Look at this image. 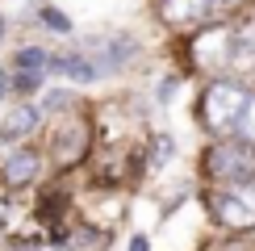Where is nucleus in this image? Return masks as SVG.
Listing matches in <instances>:
<instances>
[{
  "label": "nucleus",
  "instance_id": "nucleus-1",
  "mask_svg": "<svg viewBox=\"0 0 255 251\" xmlns=\"http://www.w3.org/2000/svg\"><path fill=\"white\" fill-rule=\"evenodd\" d=\"M255 92L239 80H214L205 92H201V122H205L209 134H230L239 130V118L247 113Z\"/></svg>",
  "mask_w": 255,
  "mask_h": 251
},
{
  "label": "nucleus",
  "instance_id": "nucleus-2",
  "mask_svg": "<svg viewBox=\"0 0 255 251\" xmlns=\"http://www.w3.org/2000/svg\"><path fill=\"white\" fill-rule=\"evenodd\" d=\"M209 176H214L218 184H251L255 180V146L247 142H218L214 151H209Z\"/></svg>",
  "mask_w": 255,
  "mask_h": 251
},
{
  "label": "nucleus",
  "instance_id": "nucleus-3",
  "mask_svg": "<svg viewBox=\"0 0 255 251\" xmlns=\"http://www.w3.org/2000/svg\"><path fill=\"white\" fill-rule=\"evenodd\" d=\"M214 214L218 222L235 226V230H247L255 226V184H235V188H222V193L214 197Z\"/></svg>",
  "mask_w": 255,
  "mask_h": 251
},
{
  "label": "nucleus",
  "instance_id": "nucleus-4",
  "mask_svg": "<svg viewBox=\"0 0 255 251\" xmlns=\"http://www.w3.org/2000/svg\"><path fill=\"white\" fill-rule=\"evenodd\" d=\"M84 55L101 67V76H109V71H122L126 63L138 55V42L126 38V34H118V38H105V46H88Z\"/></svg>",
  "mask_w": 255,
  "mask_h": 251
},
{
  "label": "nucleus",
  "instance_id": "nucleus-5",
  "mask_svg": "<svg viewBox=\"0 0 255 251\" xmlns=\"http://www.w3.org/2000/svg\"><path fill=\"white\" fill-rule=\"evenodd\" d=\"M218 8V0H159V13L167 25H197Z\"/></svg>",
  "mask_w": 255,
  "mask_h": 251
},
{
  "label": "nucleus",
  "instance_id": "nucleus-6",
  "mask_svg": "<svg viewBox=\"0 0 255 251\" xmlns=\"http://www.w3.org/2000/svg\"><path fill=\"white\" fill-rule=\"evenodd\" d=\"M46 71H55V76L63 80H80V84H92V80H101V67L92 63L84 50H67V55H50V67Z\"/></svg>",
  "mask_w": 255,
  "mask_h": 251
},
{
  "label": "nucleus",
  "instance_id": "nucleus-7",
  "mask_svg": "<svg viewBox=\"0 0 255 251\" xmlns=\"http://www.w3.org/2000/svg\"><path fill=\"white\" fill-rule=\"evenodd\" d=\"M38 167H42V159H38V151H13L8 155V163H4V184L8 188H25V184H34L38 180Z\"/></svg>",
  "mask_w": 255,
  "mask_h": 251
},
{
  "label": "nucleus",
  "instance_id": "nucleus-8",
  "mask_svg": "<svg viewBox=\"0 0 255 251\" xmlns=\"http://www.w3.org/2000/svg\"><path fill=\"white\" fill-rule=\"evenodd\" d=\"M38 126H42V109H34V105H17V109L0 122V138L17 142V138H25V134H34Z\"/></svg>",
  "mask_w": 255,
  "mask_h": 251
},
{
  "label": "nucleus",
  "instance_id": "nucleus-9",
  "mask_svg": "<svg viewBox=\"0 0 255 251\" xmlns=\"http://www.w3.org/2000/svg\"><path fill=\"white\" fill-rule=\"evenodd\" d=\"M230 42H235V34H230L226 25H218V29H209L205 38L197 42V59L205 63V67H222V63H230Z\"/></svg>",
  "mask_w": 255,
  "mask_h": 251
},
{
  "label": "nucleus",
  "instance_id": "nucleus-10",
  "mask_svg": "<svg viewBox=\"0 0 255 251\" xmlns=\"http://www.w3.org/2000/svg\"><path fill=\"white\" fill-rule=\"evenodd\" d=\"M230 63L239 71H255V21H247L243 29H235V42H230Z\"/></svg>",
  "mask_w": 255,
  "mask_h": 251
},
{
  "label": "nucleus",
  "instance_id": "nucleus-11",
  "mask_svg": "<svg viewBox=\"0 0 255 251\" xmlns=\"http://www.w3.org/2000/svg\"><path fill=\"white\" fill-rule=\"evenodd\" d=\"M46 67H50L46 46H21L13 55V71H42V76H46Z\"/></svg>",
  "mask_w": 255,
  "mask_h": 251
},
{
  "label": "nucleus",
  "instance_id": "nucleus-12",
  "mask_svg": "<svg viewBox=\"0 0 255 251\" xmlns=\"http://www.w3.org/2000/svg\"><path fill=\"white\" fill-rule=\"evenodd\" d=\"M38 21H42L46 29H55V34H71V21L63 17L55 4H42V8H38Z\"/></svg>",
  "mask_w": 255,
  "mask_h": 251
},
{
  "label": "nucleus",
  "instance_id": "nucleus-13",
  "mask_svg": "<svg viewBox=\"0 0 255 251\" xmlns=\"http://www.w3.org/2000/svg\"><path fill=\"white\" fill-rule=\"evenodd\" d=\"M42 80H46L42 71H17V76H13V92H21V97H25V92H38Z\"/></svg>",
  "mask_w": 255,
  "mask_h": 251
},
{
  "label": "nucleus",
  "instance_id": "nucleus-14",
  "mask_svg": "<svg viewBox=\"0 0 255 251\" xmlns=\"http://www.w3.org/2000/svg\"><path fill=\"white\" fill-rule=\"evenodd\" d=\"M239 142L255 146V97H251V105H247V113L239 118Z\"/></svg>",
  "mask_w": 255,
  "mask_h": 251
},
{
  "label": "nucleus",
  "instance_id": "nucleus-15",
  "mask_svg": "<svg viewBox=\"0 0 255 251\" xmlns=\"http://www.w3.org/2000/svg\"><path fill=\"white\" fill-rule=\"evenodd\" d=\"M63 105H71V92H46V97H42V109H63Z\"/></svg>",
  "mask_w": 255,
  "mask_h": 251
},
{
  "label": "nucleus",
  "instance_id": "nucleus-16",
  "mask_svg": "<svg viewBox=\"0 0 255 251\" xmlns=\"http://www.w3.org/2000/svg\"><path fill=\"white\" fill-rule=\"evenodd\" d=\"M130 251H151V239H146V235H134V239H130Z\"/></svg>",
  "mask_w": 255,
  "mask_h": 251
},
{
  "label": "nucleus",
  "instance_id": "nucleus-17",
  "mask_svg": "<svg viewBox=\"0 0 255 251\" xmlns=\"http://www.w3.org/2000/svg\"><path fill=\"white\" fill-rule=\"evenodd\" d=\"M8 92H13V80H8V76H4V71H0V101H4V97H8Z\"/></svg>",
  "mask_w": 255,
  "mask_h": 251
},
{
  "label": "nucleus",
  "instance_id": "nucleus-18",
  "mask_svg": "<svg viewBox=\"0 0 255 251\" xmlns=\"http://www.w3.org/2000/svg\"><path fill=\"white\" fill-rule=\"evenodd\" d=\"M46 251H67V247H46Z\"/></svg>",
  "mask_w": 255,
  "mask_h": 251
},
{
  "label": "nucleus",
  "instance_id": "nucleus-19",
  "mask_svg": "<svg viewBox=\"0 0 255 251\" xmlns=\"http://www.w3.org/2000/svg\"><path fill=\"white\" fill-rule=\"evenodd\" d=\"M0 34H4V21H0Z\"/></svg>",
  "mask_w": 255,
  "mask_h": 251
}]
</instances>
